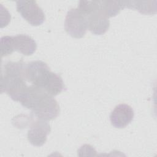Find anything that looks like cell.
I'll list each match as a JSON object with an SVG mask.
<instances>
[{
  "mask_svg": "<svg viewBox=\"0 0 157 157\" xmlns=\"http://www.w3.org/2000/svg\"><path fill=\"white\" fill-rule=\"evenodd\" d=\"M1 56H6L11 55L13 50V37L12 36H3L1 39Z\"/></svg>",
  "mask_w": 157,
  "mask_h": 157,
  "instance_id": "4fadbf2b",
  "label": "cell"
},
{
  "mask_svg": "<svg viewBox=\"0 0 157 157\" xmlns=\"http://www.w3.org/2000/svg\"><path fill=\"white\" fill-rule=\"evenodd\" d=\"M52 71L47 64L42 61H34L25 66V79L35 85L44 88Z\"/></svg>",
  "mask_w": 157,
  "mask_h": 157,
  "instance_id": "5b68a950",
  "label": "cell"
},
{
  "mask_svg": "<svg viewBox=\"0 0 157 157\" xmlns=\"http://www.w3.org/2000/svg\"><path fill=\"white\" fill-rule=\"evenodd\" d=\"M64 28L71 37L76 39L83 37L88 29L86 16L77 8L70 9L66 16Z\"/></svg>",
  "mask_w": 157,
  "mask_h": 157,
  "instance_id": "277c9868",
  "label": "cell"
},
{
  "mask_svg": "<svg viewBox=\"0 0 157 157\" xmlns=\"http://www.w3.org/2000/svg\"><path fill=\"white\" fill-rule=\"evenodd\" d=\"M105 13L109 18L116 16L121 10L125 8L124 1H101Z\"/></svg>",
  "mask_w": 157,
  "mask_h": 157,
  "instance_id": "7c38bea8",
  "label": "cell"
},
{
  "mask_svg": "<svg viewBox=\"0 0 157 157\" xmlns=\"http://www.w3.org/2000/svg\"><path fill=\"white\" fill-rule=\"evenodd\" d=\"M156 3L155 1H124L125 8L135 9L144 15L155 14L156 12Z\"/></svg>",
  "mask_w": 157,
  "mask_h": 157,
  "instance_id": "30bf717a",
  "label": "cell"
},
{
  "mask_svg": "<svg viewBox=\"0 0 157 157\" xmlns=\"http://www.w3.org/2000/svg\"><path fill=\"white\" fill-rule=\"evenodd\" d=\"M20 102L24 107L30 109L37 118L42 120H54L60 112L59 104L53 97L44 88L33 85L28 86Z\"/></svg>",
  "mask_w": 157,
  "mask_h": 157,
  "instance_id": "6da1fadb",
  "label": "cell"
},
{
  "mask_svg": "<svg viewBox=\"0 0 157 157\" xmlns=\"http://www.w3.org/2000/svg\"><path fill=\"white\" fill-rule=\"evenodd\" d=\"M52 96H55L65 90L63 80L60 75L52 72L49 78L43 88Z\"/></svg>",
  "mask_w": 157,
  "mask_h": 157,
  "instance_id": "8fae6325",
  "label": "cell"
},
{
  "mask_svg": "<svg viewBox=\"0 0 157 157\" xmlns=\"http://www.w3.org/2000/svg\"><path fill=\"white\" fill-rule=\"evenodd\" d=\"M134 110L132 108L126 104L117 105L110 115L112 125L116 128H124L133 120Z\"/></svg>",
  "mask_w": 157,
  "mask_h": 157,
  "instance_id": "ba28073f",
  "label": "cell"
},
{
  "mask_svg": "<svg viewBox=\"0 0 157 157\" xmlns=\"http://www.w3.org/2000/svg\"><path fill=\"white\" fill-rule=\"evenodd\" d=\"M12 37L14 51H17L26 56L31 55L36 52L37 44L31 37L26 34H18Z\"/></svg>",
  "mask_w": 157,
  "mask_h": 157,
  "instance_id": "9c48e42d",
  "label": "cell"
},
{
  "mask_svg": "<svg viewBox=\"0 0 157 157\" xmlns=\"http://www.w3.org/2000/svg\"><path fill=\"white\" fill-rule=\"evenodd\" d=\"M25 66L21 60L8 61L2 67L1 92L6 93L15 101H20L28 88L25 82Z\"/></svg>",
  "mask_w": 157,
  "mask_h": 157,
  "instance_id": "7a4b0ae2",
  "label": "cell"
},
{
  "mask_svg": "<svg viewBox=\"0 0 157 157\" xmlns=\"http://www.w3.org/2000/svg\"><path fill=\"white\" fill-rule=\"evenodd\" d=\"M16 5L17 12L30 25L39 26L45 21V14L36 1L29 0L17 1Z\"/></svg>",
  "mask_w": 157,
  "mask_h": 157,
  "instance_id": "8992f818",
  "label": "cell"
},
{
  "mask_svg": "<svg viewBox=\"0 0 157 157\" xmlns=\"http://www.w3.org/2000/svg\"><path fill=\"white\" fill-rule=\"evenodd\" d=\"M79 9L86 17L88 29L95 35H102L109 28V18L105 13L101 1H80Z\"/></svg>",
  "mask_w": 157,
  "mask_h": 157,
  "instance_id": "3957f363",
  "label": "cell"
},
{
  "mask_svg": "<svg viewBox=\"0 0 157 157\" xmlns=\"http://www.w3.org/2000/svg\"><path fill=\"white\" fill-rule=\"evenodd\" d=\"M50 131V126L47 121L38 119L32 123L28 130V140L33 145L40 147L46 142Z\"/></svg>",
  "mask_w": 157,
  "mask_h": 157,
  "instance_id": "52a82bcc",
  "label": "cell"
}]
</instances>
